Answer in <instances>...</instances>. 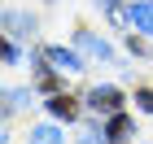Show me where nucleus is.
Here are the masks:
<instances>
[{
  "instance_id": "9",
  "label": "nucleus",
  "mask_w": 153,
  "mask_h": 144,
  "mask_svg": "<svg viewBox=\"0 0 153 144\" xmlns=\"http://www.w3.org/2000/svg\"><path fill=\"white\" fill-rule=\"evenodd\" d=\"M101 4H114V0H101Z\"/></svg>"
},
{
  "instance_id": "1",
  "label": "nucleus",
  "mask_w": 153,
  "mask_h": 144,
  "mask_svg": "<svg viewBox=\"0 0 153 144\" xmlns=\"http://www.w3.org/2000/svg\"><path fill=\"white\" fill-rule=\"evenodd\" d=\"M118 100H123V96H118V87H92V92H88V105H92L96 114L118 109Z\"/></svg>"
},
{
  "instance_id": "8",
  "label": "nucleus",
  "mask_w": 153,
  "mask_h": 144,
  "mask_svg": "<svg viewBox=\"0 0 153 144\" xmlns=\"http://www.w3.org/2000/svg\"><path fill=\"white\" fill-rule=\"evenodd\" d=\"M136 100H140L144 109H153V92H140V96H136Z\"/></svg>"
},
{
  "instance_id": "3",
  "label": "nucleus",
  "mask_w": 153,
  "mask_h": 144,
  "mask_svg": "<svg viewBox=\"0 0 153 144\" xmlns=\"http://www.w3.org/2000/svg\"><path fill=\"white\" fill-rule=\"evenodd\" d=\"M48 109H53L57 118H66V122L74 118V100H70V96H57V92H53V96H48Z\"/></svg>"
},
{
  "instance_id": "5",
  "label": "nucleus",
  "mask_w": 153,
  "mask_h": 144,
  "mask_svg": "<svg viewBox=\"0 0 153 144\" xmlns=\"http://www.w3.org/2000/svg\"><path fill=\"white\" fill-rule=\"evenodd\" d=\"M79 48H83V52H92V57H109L105 39H96V35H79Z\"/></svg>"
},
{
  "instance_id": "2",
  "label": "nucleus",
  "mask_w": 153,
  "mask_h": 144,
  "mask_svg": "<svg viewBox=\"0 0 153 144\" xmlns=\"http://www.w3.org/2000/svg\"><path fill=\"white\" fill-rule=\"evenodd\" d=\"M44 61L53 66V70H66V74H74V70H79V57H74V52H66V48H48V52H44Z\"/></svg>"
},
{
  "instance_id": "7",
  "label": "nucleus",
  "mask_w": 153,
  "mask_h": 144,
  "mask_svg": "<svg viewBox=\"0 0 153 144\" xmlns=\"http://www.w3.org/2000/svg\"><path fill=\"white\" fill-rule=\"evenodd\" d=\"M127 131H131V122L123 118V114H114V118H109V140H123Z\"/></svg>"
},
{
  "instance_id": "6",
  "label": "nucleus",
  "mask_w": 153,
  "mask_h": 144,
  "mask_svg": "<svg viewBox=\"0 0 153 144\" xmlns=\"http://www.w3.org/2000/svg\"><path fill=\"white\" fill-rule=\"evenodd\" d=\"M31 144H61V131L57 127H35L31 131Z\"/></svg>"
},
{
  "instance_id": "4",
  "label": "nucleus",
  "mask_w": 153,
  "mask_h": 144,
  "mask_svg": "<svg viewBox=\"0 0 153 144\" xmlns=\"http://www.w3.org/2000/svg\"><path fill=\"white\" fill-rule=\"evenodd\" d=\"M131 22L140 26L144 35H153V4H136V9H131Z\"/></svg>"
}]
</instances>
